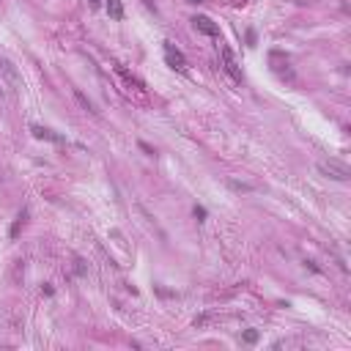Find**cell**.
Masks as SVG:
<instances>
[{
	"mask_svg": "<svg viewBox=\"0 0 351 351\" xmlns=\"http://www.w3.org/2000/svg\"><path fill=\"white\" fill-rule=\"evenodd\" d=\"M319 170L324 173L326 179H335V181H349L351 179V167L340 160H324L319 162Z\"/></svg>",
	"mask_w": 351,
	"mask_h": 351,
	"instance_id": "obj_1",
	"label": "cell"
},
{
	"mask_svg": "<svg viewBox=\"0 0 351 351\" xmlns=\"http://www.w3.org/2000/svg\"><path fill=\"white\" fill-rule=\"evenodd\" d=\"M220 55H223V69L228 71V77L233 80V83H242L244 74H242V66H239L236 55H233V52H230L228 47H223V50H220Z\"/></svg>",
	"mask_w": 351,
	"mask_h": 351,
	"instance_id": "obj_2",
	"label": "cell"
},
{
	"mask_svg": "<svg viewBox=\"0 0 351 351\" xmlns=\"http://www.w3.org/2000/svg\"><path fill=\"white\" fill-rule=\"evenodd\" d=\"M162 50H165L167 66H173L176 71H187V58H184V52H181L179 47L170 44V41H162Z\"/></svg>",
	"mask_w": 351,
	"mask_h": 351,
	"instance_id": "obj_3",
	"label": "cell"
},
{
	"mask_svg": "<svg viewBox=\"0 0 351 351\" xmlns=\"http://www.w3.org/2000/svg\"><path fill=\"white\" fill-rule=\"evenodd\" d=\"M0 71L6 74V80H8V85H11V91H22V80H19L17 66H14L11 61H0Z\"/></svg>",
	"mask_w": 351,
	"mask_h": 351,
	"instance_id": "obj_4",
	"label": "cell"
},
{
	"mask_svg": "<svg viewBox=\"0 0 351 351\" xmlns=\"http://www.w3.org/2000/svg\"><path fill=\"white\" fill-rule=\"evenodd\" d=\"M192 25L198 28L200 33H206V36L211 38H220V25H214L209 17H192Z\"/></svg>",
	"mask_w": 351,
	"mask_h": 351,
	"instance_id": "obj_5",
	"label": "cell"
},
{
	"mask_svg": "<svg viewBox=\"0 0 351 351\" xmlns=\"http://www.w3.org/2000/svg\"><path fill=\"white\" fill-rule=\"evenodd\" d=\"M33 137H38V140H50V143H64V137L61 134H55L52 129H44V127H38V124H33L31 127Z\"/></svg>",
	"mask_w": 351,
	"mask_h": 351,
	"instance_id": "obj_6",
	"label": "cell"
},
{
	"mask_svg": "<svg viewBox=\"0 0 351 351\" xmlns=\"http://www.w3.org/2000/svg\"><path fill=\"white\" fill-rule=\"evenodd\" d=\"M107 14L115 19V22H121V19H124V6H121V0H107Z\"/></svg>",
	"mask_w": 351,
	"mask_h": 351,
	"instance_id": "obj_7",
	"label": "cell"
},
{
	"mask_svg": "<svg viewBox=\"0 0 351 351\" xmlns=\"http://www.w3.org/2000/svg\"><path fill=\"white\" fill-rule=\"evenodd\" d=\"M74 96H77V102L83 104V107H85V110H88V113H96V110H94V104H91V102H88V99H85V96H83V94H80V91H74Z\"/></svg>",
	"mask_w": 351,
	"mask_h": 351,
	"instance_id": "obj_8",
	"label": "cell"
},
{
	"mask_svg": "<svg viewBox=\"0 0 351 351\" xmlns=\"http://www.w3.org/2000/svg\"><path fill=\"white\" fill-rule=\"evenodd\" d=\"M242 340H244V343H255V340H258V332H255V329H247V332L242 335Z\"/></svg>",
	"mask_w": 351,
	"mask_h": 351,
	"instance_id": "obj_9",
	"label": "cell"
},
{
	"mask_svg": "<svg viewBox=\"0 0 351 351\" xmlns=\"http://www.w3.org/2000/svg\"><path fill=\"white\" fill-rule=\"evenodd\" d=\"M195 217H198V220H200V223H203V217H206V211H203V209H200V206H195Z\"/></svg>",
	"mask_w": 351,
	"mask_h": 351,
	"instance_id": "obj_10",
	"label": "cell"
},
{
	"mask_svg": "<svg viewBox=\"0 0 351 351\" xmlns=\"http://www.w3.org/2000/svg\"><path fill=\"white\" fill-rule=\"evenodd\" d=\"M91 3V8H102V0H88Z\"/></svg>",
	"mask_w": 351,
	"mask_h": 351,
	"instance_id": "obj_11",
	"label": "cell"
},
{
	"mask_svg": "<svg viewBox=\"0 0 351 351\" xmlns=\"http://www.w3.org/2000/svg\"><path fill=\"white\" fill-rule=\"evenodd\" d=\"M187 3H200V0H187Z\"/></svg>",
	"mask_w": 351,
	"mask_h": 351,
	"instance_id": "obj_12",
	"label": "cell"
},
{
	"mask_svg": "<svg viewBox=\"0 0 351 351\" xmlns=\"http://www.w3.org/2000/svg\"><path fill=\"white\" fill-rule=\"evenodd\" d=\"M0 99H3V91H0Z\"/></svg>",
	"mask_w": 351,
	"mask_h": 351,
	"instance_id": "obj_13",
	"label": "cell"
}]
</instances>
